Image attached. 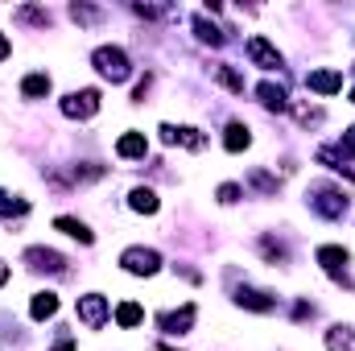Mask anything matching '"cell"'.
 Returning a JSON list of instances; mask_svg holds the SVG:
<instances>
[{
	"instance_id": "7c38bea8",
	"label": "cell",
	"mask_w": 355,
	"mask_h": 351,
	"mask_svg": "<svg viewBox=\"0 0 355 351\" xmlns=\"http://www.w3.org/2000/svg\"><path fill=\"white\" fill-rule=\"evenodd\" d=\"M306 87L318 91V95H335V91H343V75L339 71H310L306 75Z\"/></svg>"
},
{
	"instance_id": "1f68e13d",
	"label": "cell",
	"mask_w": 355,
	"mask_h": 351,
	"mask_svg": "<svg viewBox=\"0 0 355 351\" xmlns=\"http://www.w3.org/2000/svg\"><path fill=\"white\" fill-rule=\"evenodd\" d=\"M8 54H12V46H8V37L0 33V58H8Z\"/></svg>"
},
{
	"instance_id": "83f0119b",
	"label": "cell",
	"mask_w": 355,
	"mask_h": 351,
	"mask_svg": "<svg viewBox=\"0 0 355 351\" xmlns=\"http://www.w3.org/2000/svg\"><path fill=\"white\" fill-rule=\"evenodd\" d=\"M261 252H265L268 261H281V264H285V248H281L277 240H268V236H265V240H261Z\"/></svg>"
},
{
	"instance_id": "3957f363",
	"label": "cell",
	"mask_w": 355,
	"mask_h": 351,
	"mask_svg": "<svg viewBox=\"0 0 355 351\" xmlns=\"http://www.w3.org/2000/svg\"><path fill=\"white\" fill-rule=\"evenodd\" d=\"M347 261H352V252H347V248H339V244H322V248H318V264H322V268H327V277H331V281H339L343 289H352Z\"/></svg>"
},
{
	"instance_id": "cb8c5ba5",
	"label": "cell",
	"mask_w": 355,
	"mask_h": 351,
	"mask_svg": "<svg viewBox=\"0 0 355 351\" xmlns=\"http://www.w3.org/2000/svg\"><path fill=\"white\" fill-rule=\"evenodd\" d=\"M215 79H219V83H223L227 91H236V95H244V79H240V75H236L232 67H219V71H215Z\"/></svg>"
},
{
	"instance_id": "4316f807",
	"label": "cell",
	"mask_w": 355,
	"mask_h": 351,
	"mask_svg": "<svg viewBox=\"0 0 355 351\" xmlns=\"http://www.w3.org/2000/svg\"><path fill=\"white\" fill-rule=\"evenodd\" d=\"M17 17L33 21V25H50V12H42V8H17Z\"/></svg>"
},
{
	"instance_id": "9c48e42d",
	"label": "cell",
	"mask_w": 355,
	"mask_h": 351,
	"mask_svg": "<svg viewBox=\"0 0 355 351\" xmlns=\"http://www.w3.org/2000/svg\"><path fill=\"white\" fill-rule=\"evenodd\" d=\"M236 306H244V310H257V314H268V310L277 306V298H272L268 289H252V285H240V289H236Z\"/></svg>"
},
{
	"instance_id": "f546056e",
	"label": "cell",
	"mask_w": 355,
	"mask_h": 351,
	"mask_svg": "<svg viewBox=\"0 0 355 351\" xmlns=\"http://www.w3.org/2000/svg\"><path fill=\"white\" fill-rule=\"evenodd\" d=\"M339 149H343V157H347V153L355 157V128H347V132H343V141H339Z\"/></svg>"
},
{
	"instance_id": "e575fe53",
	"label": "cell",
	"mask_w": 355,
	"mask_h": 351,
	"mask_svg": "<svg viewBox=\"0 0 355 351\" xmlns=\"http://www.w3.org/2000/svg\"><path fill=\"white\" fill-rule=\"evenodd\" d=\"M352 99H355V91H352Z\"/></svg>"
},
{
	"instance_id": "ffe728a7",
	"label": "cell",
	"mask_w": 355,
	"mask_h": 351,
	"mask_svg": "<svg viewBox=\"0 0 355 351\" xmlns=\"http://www.w3.org/2000/svg\"><path fill=\"white\" fill-rule=\"evenodd\" d=\"M194 33H198V42H207V46H223V42H227V37H223V29L207 21V12H198V17H194Z\"/></svg>"
},
{
	"instance_id": "4fadbf2b",
	"label": "cell",
	"mask_w": 355,
	"mask_h": 351,
	"mask_svg": "<svg viewBox=\"0 0 355 351\" xmlns=\"http://www.w3.org/2000/svg\"><path fill=\"white\" fill-rule=\"evenodd\" d=\"M116 153H120L124 162H137V157H145V153H149V141H145V132H124V137L116 141Z\"/></svg>"
},
{
	"instance_id": "5bb4252c",
	"label": "cell",
	"mask_w": 355,
	"mask_h": 351,
	"mask_svg": "<svg viewBox=\"0 0 355 351\" xmlns=\"http://www.w3.org/2000/svg\"><path fill=\"white\" fill-rule=\"evenodd\" d=\"M248 145H252V132H248V124L232 120V124H227V137H223V149H227V153H244Z\"/></svg>"
},
{
	"instance_id": "52a82bcc",
	"label": "cell",
	"mask_w": 355,
	"mask_h": 351,
	"mask_svg": "<svg viewBox=\"0 0 355 351\" xmlns=\"http://www.w3.org/2000/svg\"><path fill=\"white\" fill-rule=\"evenodd\" d=\"M162 141L166 145H182V149H202L207 145V137L198 128H190V124H162Z\"/></svg>"
},
{
	"instance_id": "484cf974",
	"label": "cell",
	"mask_w": 355,
	"mask_h": 351,
	"mask_svg": "<svg viewBox=\"0 0 355 351\" xmlns=\"http://www.w3.org/2000/svg\"><path fill=\"white\" fill-rule=\"evenodd\" d=\"M215 198H219V203H223V207H232V203H240V186H236V182H223V186H219V194H215Z\"/></svg>"
},
{
	"instance_id": "ac0fdd59",
	"label": "cell",
	"mask_w": 355,
	"mask_h": 351,
	"mask_svg": "<svg viewBox=\"0 0 355 351\" xmlns=\"http://www.w3.org/2000/svg\"><path fill=\"white\" fill-rule=\"evenodd\" d=\"M257 95H261V103H265L268 112H285V108H289V95H285L281 83H261Z\"/></svg>"
},
{
	"instance_id": "d6986e66",
	"label": "cell",
	"mask_w": 355,
	"mask_h": 351,
	"mask_svg": "<svg viewBox=\"0 0 355 351\" xmlns=\"http://www.w3.org/2000/svg\"><path fill=\"white\" fill-rule=\"evenodd\" d=\"M327 351H355V331L352 327H331L327 331Z\"/></svg>"
},
{
	"instance_id": "8fae6325",
	"label": "cell",
	"mask_w": 355,
	"mask_h": 351,
	"mask_svg": "<svg viewBox=\"0 0 355 351\" xmlns=\"http://www.w3.org/2000/svg\"><path fill=\"white\" fill-rule=\"evenodd\" d=\"M25 261H29V268H42V273H67L62 252H54V248H25Z\"/></svg>"
},
{
	"instance_id": "6da1fadb",
	"label": "cell",
	"mask_w": 355,
	"mask_h": 351,
	"mask_svg": "<svg viewBox=\"0 0 355 351\" xmlns=\"http://www.w3.org/2000/svg\"><path fill=\"white\" fill-rule=\"evenodd\" d=\"M91 62H95V71H99L103 79H112V83H124V79L132 75V62H128V54H124L120 46H99V50L91 54Z\"/></svg>"
},
{
	"instance_id": "ba28073f",
	"label": "cell",
	"mask_w": 355,
	"mask_h": 351,
	"mask_svg": "<svg viewBox=\"0 0 355 351\" xmlns=\"http://www.w3.org/2000/svg\"><path fill=\"white\" fill-rule=\"evenodd\" d=\"M194 302H186L182 310H166V314H157V327L166 331V335H186L190 327H194Z\"/></svg>"
},
{
	"instance_id": "8992f818",
	"label": "cell",
	"mask_w": 355,
	"mask_h": 351,
	"mask_svg": "<svg viewBox=\"0 0 355 351\" xmlns=\"http://www.w3.org/2000/svg\"><path fill=\"white\" fill-rule=\"evenodd\" d=\"M79 323L91 327V331H99L107 323V298L103 293H83L79 298Z\"/></svg>"
},
{
	"instance_id": "277c9868",
	"label": "cell",
	"mask_w": 355,
	"mask_h": 351,
	"mask_svg": "<svg viewBox=\"0 0 355 351\" xmlns=\"http://www.w3.org/2000/svg\"><path fill=\"white\" fill-rule=\"evenodd\" d=\"M120 264L132 273V277H153L157 268H162V257H157V248H124L120 252Z\"/></svg>"
},
{
	"instance_id": "7402d4cb",
	"label": "cell",
	"mask_w": 355,
	"mask_h": 351,
	"mask_svg": "<svg viewBox=\"0 0 355 351\" xmlns=\"http://www.w3.org/2000/svg\"><path fill=\"white\" fill-rule=\"evenodd\" d=\"M21 91H25L29 99H42V95H50V75H25Z\"/></svg>"
},
{
	"instance_id": "7a4b0ae2",
	"label": "cell",
	"mask_w": 355,
	"mask_h": 351,
	"mask_svg": "<svg viewBox=\"0 0 355 351\" xmlns=\"http://www.w3.org/2000/svg\"><path fill=\"white\" fill-rule=\"evenodd\" d=\"M310 207L322 215V219H343L347 215V190H339V186H327V182H318V186H310Z\"/></svg>"
},
{
	"instance_id": "4dcf8cb0",
	"label": "cell",
	"mask_w": 355,
	"mask_h": 351,
	"mask_svg": "<svg viewBox=\"0 0 355 351\" xmlns=\"http://www.w3.org/2000/svg\"><path fill=\"white\" fill-rule=\"evenodd\" d=\"M252 182H257V186H261V190H268V194H272V190H277V182H272V178H268V174H261V170H257V174H252Z\"/></svg>"
},
{
	"instance_id": "f1b7e54d",
	"label": "cell",
	"mask_w": 355,
	"mask_h": 351,
	"mask_svg": "<svg viewBox=\"0 0 355 351\" xmlns=\"http://www.w3.org/2000/svg\"><path fill=\"white\" fill-rule=\"evenodd\" d=\"M297 120L302 124H314V120H322V112L318 108H297Z\"/></svg>"
},
{
	"instance_id": "5b68a950",
	"label": "cell",
	"mask_w": 355,
	"mask_h": 351,
	"mask_svg": "<svg viewBox=\"0 0 355 351\" xmlns=\"http://www.w3.org/2000/svg\"><path fill=\"white\" fill-rule=\"evenodd\" d=\"M95 112H99V91L95 87L71 91V95L62 99V116H71V120H91Z\"/></svg>"
},
{
	"instance_id": "603a6c76",
	"label": "cell",
	"mask_w": 355,
	"mask_h": 351,
	"mask_svg": "<svg viewBox=\"0 0 355 351\" xmlns=\"http://www.w3.org/2000/svg\"><path fill=\"white\" fill-rule=\"evenodd\" d=\"M29 211V203L25 198H12V194H4L0 190V219H8V215H25Z\"/></svg>"
},
{
	"instance_id": "e0dca14e",
	"label": "cell",
	"mask_w": 355,
	"mask_h": 351,
	"mask_svg": "<svg viewBox=\"0 0 355 351\" xmlns=\"http://www.w3.org/2000/svg\"><path fill=\"white\" fill-rule=\"evenodd\" d=\"M54 228H58V232H67V236H71V240H79V244H91V240H95V232H91L87 223H83V219H71V215H58V219H54Z\"/></svg>"
},
{
	"instance_id": "d6a6232c",
	"label": "cell",
	"mask_w": 355,
	"mask_h": 351,
	"mask_svg": "<svg viewBox=\"0 0 355 351\" xmlns=\"http://www.w3.org/2000/svg\"><path fill=\"white\" fill-rule=\"evenodd\" d=\"M4 281H8V264L0 261V285H4Z\"/></svg>"
},
{
	"instance_id": "836d02e7",
	"label": "cell",
	"mask_w": 355,
	"mask_h": 351,
	"mask_svg": "<svg viewBox=\"0 0 355 351\" xmlns=\"http://www.w3.org/2000/svg\"><path fill=\"white\" fill-rule=\"evenodd\" d=\"M54 351H75V343H71V339H67V343H58V348Z\"/></svg>"
},
{
	"instance_id": "44dd1931",
	"label": "cell",
	"mask_w": 355,
	"mask_h": 351,
	"mask_svg": "<svg viewBox=\"0 0 355 351\" xmlns=\"http://www.w3.org/2000/svg\"><path fill=\"white\" fill-rule=\"evenodd\" d=\"M116 323H120L124 331H132V327H141V323H145V310H141L137 302H120V310H116Z\"/></svg>"
},
{
	"instance_id": "d4e9b609",
	"label": "cell",
	"mask_w": 355,
	"mask_h": 351,
	"mask_svg": "<svg viewBox=\"0 0 355 351\" xmlns=\"http://www.w3.org/2000/svg\"><path fill=\"white\" fill-rule=\"evenodd\" d=\"M71 17L83 21V25H91V21H99V8H91V4H71Z\"/></svg>"
},
{
	"instance_id": "30bf717a",
	"label": "cell",
	"mask_w": 355,
	"mask_h": 351,
	"mask_svg": "<svg viewBox=\"0 0 355 351\" xmlns=\"http://www.w3.org/2000/svg\"><path fill=\"white\" fill-rule=\"evenodd\" d=\"M248 58H252L261 71H277V67H281V54H277V46H272L268 37H248Z\"/></svg>"
},
{
	"instance_id": "9a60e30c",
	"label": "cell",
	"mask_w": 355,
	"mask_h": 351,
	"mask_svg": "<svg viewBox=\"0 0 355 351\" xmlns=\"http://www.w3.org/2000/svg\"><path fill=\"white\" fill-rule=\"evenodd\" d=\"M128 207L137 211V215H157V190H149V186H137L132 194H128Z\"/></svg>"
},
{
	"instance_id": "2e32d148",
	"label": "cell",
	"mask_w": 355,
	"mask_h": 351,
	"mask_svg": "<svg viewBox=\"0 0 355 351\" xmlns=\"http://www.w3.org/2000/svg\"><path fill=\"white\" fill-rule=\"evenodd\" d=\"M29 314H33L37 323H46V318H54V314H58V293H50V289H42V293H33V302H29Z\"/></svg>"
}]
</instances>
